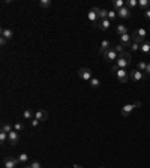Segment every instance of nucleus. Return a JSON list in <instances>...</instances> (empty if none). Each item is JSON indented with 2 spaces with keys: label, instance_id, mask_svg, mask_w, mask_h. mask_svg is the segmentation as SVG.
<instances>
[{
  "label": "nucleus",
  "instance_id": "1",
  "mask_svg": "<svg viewBox=\"0 0 150 168\" xmlns=\"http://www.w3.org/2000/svg\"><path fill=\"white\" fill-rule=\"evenodd\" d=\"M131 60H132L131 54L123 51V53L120 54V57L117 59V65H116V66H117L119 69H125V68H128V66L131 65Z\"/></svg>",
  "mask_w": 150,
  "mask_h": 168
},
{
  "label": "nucleus",
  "instance_id": "2",
  "mask_svg": "<svg viewBox=\"0 0 150 168\" xmlns=\"http://www.w3.org/2000/svg\"><path fill=\"white\" fill-rule=\"evenodd\" d=\"M99 11H101V8H92V9L89 11L87 18H89L90 23H93V27L99 23Z\"/></svg>",
  "mask_w": 150,
  "mask_h": 168
},
{
  "label": "nucleus",
  "instance_id": "3",
  "mask_svg": "<svg viewBox=\"0 0 150 168\" xmlns=\"http://www.w3.org/2000/svg\"><path fill=\"white\" fill-rule=\"evenodd\" d=\"M129 78H131L134 83H140V81H143L146 78V74L141 72V71H138V69H132L131 72H129Z\"/></svg>",
  "mask_w": 150,
  "mask_h": 168
},
{
  "label": "nucleus",
  "instance_id": "4",
  "mask_svg": "<svg viewBox=\"0 0 150 168\" xmlns=\"http://www.w3.org/2000/svg\"><path fill=\"white\" fill-rule=\"evenodd\" d=\"M116 75H117V80H119V83H122V84H125V83H128L131 78H129V72L126 71V69H117L116 71Z\"/></svg>",
  "mask_w": 150,
  "mask_h": 168
},
{
  "label": "nucleus",
  "instance_id": "5",
  "mask_svg": "<svg viewBox=\"0 0 150 168\" xmlns=\"http://www.w3.org/2000/svg\"><path fill=\"white\" fill-rule=\"evenodd\" d=\"M18 162L20 161L17 158H14V156H6V158H3V165H5V168H17Z\"/></svg>",
  "mask_w": 150,
  "mask_h": 168
},
{
  "label": "nucleus",
  "instance_id": "6",
  "mask_svg": "<svg viewBox=\"0 0 150 168\" xmlns=\"http://www.w3.org/2000/svg\"><path fill=\"white\" fill-rule=\"evenodd\" d=\"M78 77L81 78V80H84V81H90L93 77H92V71L89 69V68H81L80 71H78Z\"/></svg>",
  "mask_w": 150,
  "mask_h": 168
},
{
  "label": "nucleus",
  "instance_id": "7",
  "mask_svg": "<svg viewBox=\"0 0 150 168\" xmlns=\"http://www.w3.org/2000/svg\"><path fill=\"white\" fill-rule=\"evenodd\" d=\"M131 15H132V11L128 8V6H123L122 9H119V11H117V17H120V18H123V20L129 18Z\"/></svg>",
  "mask_w": 150,
  "mask_h": 168
},
{
  "label": "nucleus",
  "instance_id": "8",
  "mask_svg": "<svg viewBox=\"0 0 150 168\" xmlns=\"http://www.w3.org/2000/svg\"><path fill=\"white\" fill-rule=\"evenodd\" d=\"M8 141H9L11 146H17L20 143V134L15 131V129L12 132H9V140H8Z\"/></svg>",
  "mask_w": 150,
  "mask_h": 168
},
{
  "label": "nucleus",
  "instance_id": "9",
  "mask_svg": "<svg viewBox=\"0 0 150 168\" xmlns=\"http://www.w3.org/2000/svg\"><path fill=\"white\" fill-rule=\"evenodd\" d=\"M110 26H111V21H110L108 18H105V20H99V23H98L95 27L99 29V30H108Z\"/></svg>",
  "mask_w": 150,
  "mask_h": 168
},
{
  "label": "nucleus",
  "instance_id": "10",
  "mask_svg": "<svg viewBox=\"0 0 150 168\" xmlns=\"http://www.w3.org/2000/svg\"><path fill=\"white\" fill-rule=\"evenodd\" d=\"M102 56H104V60H105V62H112V60H116V59H117V53H116V51L111 48V50L105 51Z\"/></svg>",
  "mask_w": 150,
  "mask_h": 168
},
{
  "label": "nucleus",
  "instance_id": "11",
  "mask_svg": "<svg viewBox=\"0 0 150 168\" xmlns=\"http://www.w3.org/2000/svg\"><path fill=\"white\" fill-rule=\"evenodd\" d=\"M120 44H122L125 48H129V45L132 44V36H129V33L122 35V36H120Z\"/></svg>",
  "mask_w": 150,
  "mask_h": 168
},
{
  "label": "nucleus",
  "instance_id": "12",
  "mask_svg": "<svg viewBox=\"0 0 150 168\" xmlns=\"http://www.w3.org/2000/svg\"><path fill=\"white\" fill-rule=\"evenodd\" d=\"M112 48V45H111V42L110 41H102L101 42V45H99V53L101 54H104L105 51H108V50H111Z\"/></svg>",
  "mask_w": 150,
  "mask_h": 168
},
{
  "label": "nucleus",
  "instance_id": "13",
  "mask_svg": "<svg viewBox=\"0 0 150 168\" xmlns=\"http://www.w3.org/2000/svg\"><path fill=\"white\" fill-rule=\"evenodd\" d=\"M35 119H38L39 122H45L48 119V113L45 111V110H38L35 113Z\"/></svg>",
  "mask_w": 150,
  "mask_h": 168
},
{
  "label": "nucleus",
  "instance_id": "14",
  "mask_svg": "<svg viewBox=\"0 0 150 168\" xmlns=\"http://www.w3.org/2000/svg\"><path fill=\"white\" fill-rule=\"evenodd\" d=\"M134 108H137V107H135V104H129V105H125V107L122 108V111H120V113H122V116H123V117H128V116L134 111Z\"/></svg>",
  "mask_w": 150,
  "mask_h": 168
},
{
  "label": "nucleus",
  "instance_id": "15",
  "mask_svg": "<svg viewBox=\"0 0 150 168\" xmlns=\"http://www.w3.org/2000/svg\"><path fill=\"white\" fill-rule=\"evenodd\" d=\"M116 33H117V36L126 35V33H128V27H126L125 24H117V26H116Z\"/></svg>",
  "mask_w": 150,
  "mask_h": 168
},
{
  "label": "nucleus",
  "instance_id": "16",
  "mask_svg": "<svg viewBox=\"0 0 150 168\" xmlns=\"http://www.w3.org/2000/svg\"><path fill=\"white\" fill-rule=\"evenodd\" d=\"M2 38H5V39H12V38H14V32H12L11 29H8V27H3V29H2Z\"/></svg>",
  "mask_w": 150,
  "mask_h": 168
},
{
  "label": "nucleus",
  "instance_id": "17",
  "mask_svg": "<svg viewBox=\"0 0 150 168\" xmlns=\"http://www.w3.org/2000/svg\"><path fill=\"white\" fill-rule=\"evenodd\" d=\"M140 50H141V53H144V54H150V42L149 41H144L141 45H140Z\"/></svg>",
  "mask_w": 150,
  "mask_h": 168
},
{
  "label": "nucleus",
  "instance_id": "18",
  "mask_svg": "<svg viewBox=\"0 0 150 168\" xmlns=\"http://www.w3.org/2000/svg\"><path fill=\"white\" fill-rule=\"evenodd\" d=\"M150 6V0H140L138 2V8L141 9V11H147Z\"/></svg>",
  "mask_w": 150,
  "mask_h": 168
},
{
  "label": "nucleus",
  "instance_id": "19",
  "mask_svg": "<svg viewBox=\"0 0 150 168\" xmlns=\"http://www.w3.org/2000/svg\"><path fill=\"white\" fill-rule=\"evenodd\" d=\"M112 6H114V11H119V9H122L123 6H126V3H125L123 0H114V2H112Z\"/></svg>",
  "mask_w": 150,
  "mask_h": 168
},
{
  "label": "nucleus",
  "instance_id": "20",
  "mask_svg": "<svg viewBox=\"0 0 150 168\" xmlns=\"http://www.w3.org/2000/svg\"><path fill=\"white\" fill-rule=\"evenodd\" d=\"M144 41H146V39H144V38L138 36V35H137V33H135V32H134V33H132V42H135V44H138V45H141V44H143V42H144Z\"/></svg>",
  "mask_w": 150,
  "mask_h": 168
},
{
  "label": "nucleus",
  "instance_id": "21",
  "mask_svg": "<svg viewBox=\"0 0 150 168\" xmlns=\"http://www.w3.org/2000/svg\"><path fill=\"white\" fill-rule=\"evenodd\" d=\"M2 131L6 132V134H9V132L14 131V126H12L11 123H3V125H2Z\"/></svg>",
  "mask_w": 150,
  "mask_h": 168
},
{
  "label": "nucleus",
  "instance_id": "22",
  "mask_svg": "<svg viewBox=\"0 0 150 168\" xmlns=\"http://www.w3.org/2000/svg\"><path fill=\"white\" fill-rule=\"evenodd\" d=\"M23 117L26 120H33V111L32 110H26V111L23 113Z\"/></svg>",
  "mask_w": 150,
  "mask_h": 168
},
{
  "label": "nucleus",
  "instance_id": "23",
  "mask_svg": "<svg viewBox=\"0 0 150 168\" xmlns=\"http://www.w3.org/2000/svg\"><path fill=\"white\" fill-rule=\"evenodd\" d=\"M51 3H53L51 0H41V2H39V6H41V8H44V9H47V8H50V6H51Z\"/></svg>",
  "mask_w": 150,
  "mask_h": 168
},
{
  "label": "nucleus",
  "instance_id": "24",
  "mask_svg": "<svg viewBox=\"0 0 150 168\" xmlns=\"http://www.w3.org/2000/svg\"><path fill=\"white\" fill-rule=\"evenodd\" d=\"M146 68H147V62H144V60H140V62H138V71H141V72H146Z\"/></svg>",
  "mask_w": 150,
  "mask_h": 168
},
{
  "label": "nucleus",
  "instance_id": "25",
  "mask_svg": "<svg viewBox=\"0 0 150 168\" xmlns=\"http://www.w3.org/2000/svg\"><path fill=\"white\" fill-rule=\"evenodd\" d=\"M126 6H128V8L132 11L134 8H137V6H138V0H128V2H126Z\"/></svg>",
  "mask_w": 150,
  "mask_h": 168
},
{
  "label": "nucleus",
  "instance_id": "26",
  "mask_svg": "<svg viewBox=\"0 0 150 168\" xmlns=\"http://www.w3.org/2000/svg\"><path fill=\"white\" fill-rule=\"evenodd\" d=\"M90 86H92L93 89H98V87L101 86V81H99L98 78H95V77H93V78L90 80Z\"/></svg>",
  "mask_w": 150,
  "mask_h": 168
},
{
  "label": "nucleus",
  "instance_id": "27",
  "mask_svg": "<svg viewBox=\"0 0 150 168\" xmlns=\"http://www.w3.org/2000/svg\"><path fill=\"white\" fill-rule=\"evenodd\" d=\"M108 18V11L107 9H101L99 11V20H105Z\"/></svg>",
  "mask_w": 150,
  "mask_h": 168
},
{
  "label": "nucleus",
  "instance_id": "28",
  "mask_svg": "<svg viewBox=\"0 0 150 168\" xmlns=\"http://www.w3.org/2000/svg\"><path fill=\"white\" fill-rule=\"evenodd\" d=\"M123 48H125V47H123L122 44H119V45H112V50H114L116 53H119V54L123 53Z\"/></svg>",
  "mask_w": 150,
  "mask_h": 168
},
{
  "label": "nucleus",
  "instance_id": "29",
  "mask_svg": "<svg viewBox=\"0 0 150 168\" xmlns=\"http://www.w3.org/2000/svg\"><path fill=\"white\" fill-rule=\"evenodd\" d=\"M9 140V134H6V132H0V143H5V141H8Z\"/></svg>",
  "mask_w": 150,
  "mask_h": 168
},
{
  "label": "nucleus",
  "instance_id": "30",
  "mask_svg": "<svg viewBox=\"0 0 150 168\" xmlns=\"http://www.w3.org/2000/svg\"><path fill=\"white\" fill-rule=\"evenodd\" d=\"M14 129L17 132H21L23 129H24V123H21V122H17L15 125H14Z\"/></svg>",
  "mask_w": 150,
  "mask_h": 168
},
{
  "label": "nucleus",
  "instance_id": "31",
  "mask_svg": "<svg viewBox=\"0 0 150 168\" xmlns=\"http://www.w3.org/2000/svg\"><path fill=\"white\" fill-rule=\"evenodd\" d=\"M116 18H117V11H108V20L114 21Z\"/></svg>",
  "mask_w": 150,
  "mask_h": 168
},
{
  "label": "nucleus",
  "instance_id": "32",
  "mask_svg": "<svg viewBox=\"0 0 150 168\" xmlns=\"http://www.w3.org/2000/svg\"><path fill=\"white\" fill-rule=\"evenodd\" d=\"M138 36H141V38H144L146 39V35H147V32H146V29H138L137 32H135Z\"/></svg>",
  "mask_w": 150,
  "mask_h": 168
},
{
  "label": "nucleus",
  "instance_id": "33",
  "mask_svg": "<svg viewBox=\"0 0 150 168\" xmlns=\"http://www.w3.org/2000/svg\"><path fill=\"white\" fill-rule=\"evenodd\" d=\"M18 161L20 162H27V161H29V156H27L26 153H21L18 156Z\"/></svg>",
  "mask_w": 150,
  "mask_h": 168
},
{
  "label": "nucleus",
  "instance_id": "34",
  "mask_svg": "<svg viewBox=\"0 0 150 168\" xmlns=\"http://www.w3.org/2000/svg\"><path fill=\"white\" fill-rule=\"evenodd\" d=\"M129 50H131V51H140V45L135 44V42H132L131 45H129Z\"/></svg>",
  "mask_w": 150,
  "mask_h": 168
},
{
  "label": "nucleus",
  "instance_id": "35",
  "mask_svg": "<svg viewBox=\"0 0 150 168\" xmlns=\"http://www.w3.org/2000/svg\"><path fill=\"white\" fill-rule=\"evenodd\" d=\"M30 165H32V168H42V164H41L39 161H33Z\"/></svg>",
  "mask_w": 150,
  "mask_h": 168
},
{
  "label": "nucleus",
  "instance_id": "36",
  "mask_svg": "<svg viewBox=\"0 0 150 168\" xmlns=\"http://www.w3.org/2000/svg\"><path fill=\"white\" fill-rule=\"evenodd\" d=\"M30 123H32V126H33V128H38V126H39V123H41V122H39V120H38V119H33V120H30Z\"/></svg>",
  "mask_w": 150,
  "mask_h": 168
},
{
  "label": "nucleus",
  "instance_id": "37",
  "mask_svg": "<svg viewBox=\"0 0 150 168\" xmlns=\"http://www.w3.org/2000/svg\"><path fill=\"white\" fill-rule=\"evenodd\" d=\"M144 15H146V18L150 21V9H147V11H144Z\"/></svg>",
  "mask_w": 150,
  "mask_h": 168
},
{
  "label": "nucleus",
  "instance_id": "38",
  "mask_svg": "<svg viewBox=\"0 0 150 168\" xmlns=\"http://www.w3.org/2000/svg\"><path fill=\"white\" fill-rule=\"evenodd\" d=\"M146 75H150V62L147 63V68H146V72H144Z\"/></svg>",
  "mask_w": 150,
  "mask_h": 168
},
{
  "label": "nucleus",
  "instance_id": "39",
  "mask_svg": "<svg viewBox=\"0 0 150 168\" xmlns=\"http://www.w3.org/2000/svg\"><path fill=\"white\" fill-rule=\"evenodd\" d=\"M6 41H8V39H5V38H0V44H2V45H6Z\"/></svg>",
  "mask_w": 150,
  "mask_h": 168
},
{
  "label": "nucleus",
  "instance_id": "40",
  "mask_svg": "<svg viewBox=\"0 0 150 168\" xmlns=\"http://www.w3.org/2000/svg\"><path fill=\"white\" fill-rule=\"evenodd\" d=\"M74 168H83V167H81V165H78V164H75Z\"/></svg>",
  "mask_w": 150,
  "mask_h": 168
},
{
  "label": "nucleus",
  "instance_id": "41",
  "mask_svg": "<svg viewBox=\"0 0 150 168\" xmlns=\"http://www.w3.org/2000/svg\"><path fill=\"white\" fill-rule=\"evenodd\" d=\"M24 168H32V165H26V167Z\"/></svg>",
  "mask_w": 150,
  "mask_h": 168
},
{
  "label": "nucleus",
  "instance_id": "42",
  "mask_svg": "<svg viewBox=\"0 0 150 168\" xmlns=\"http://www.w3.org/2000/svg\"><path fill=\"white\" fill-rule=\"evenodd\" d=\"M99 168H104V167H99Z\"/></svg>",
  "mask_w": 150,
  "mask_h": 168
},
{
  "label": "nucleus",
  "instance_id": "43",
  "mask_svg": "<svg viewBox=\"0 0 150 168\" xmlns=\"http://www.w3.org/2000/svg\"><path fill=\"white\" fill-rule=\"evenodd\" d=\"M149 30H150V26H149Z\"/></svg>",
  "mask_w": 150,
  "mask_h": 168
}]
</instances>
